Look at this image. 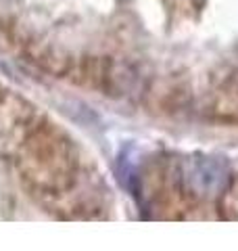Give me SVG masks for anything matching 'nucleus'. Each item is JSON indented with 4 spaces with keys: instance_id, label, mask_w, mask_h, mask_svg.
Here are the masks:
<instances>
[{
    "instance_id": "nucleus-1",
    "label": "nucleus",
    "mask_w": 238,
    "mask_h": 251,
    "mask_svg": "<svg viewBox=\"0 0 238 251\" xmlns=\"http://www.w3.org/2000/svg\"><path fill=\"white\" fill-rule=\"evenodd\" d=\"M15 145V170L31 193L57 201L73 193L82 161L75 143L65 130L46 117L27 115L19 124Z\"/></svg>"
},
{
    "instance_id": "nucleus-2",
    "label": "nucleus",
    "mask_w": 238,
    "mask_h": 251,
    "mask_svg": "<svg viewBox=\"0 0 238 251\" xmlns=\"http://www.w3.org/2000/svg\"><path fill=\"white\" fill-rule=\"evenodd\" d=\"M27 115L29 113H27V109L23 107L21 100L15 97L6 86L0 84V117H9L11 122L21 124Z\"/></svg>"
}]
</instances>
